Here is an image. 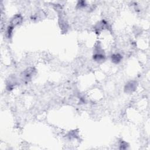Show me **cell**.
Instances as JSON below:
<instances>
[{
    "instance_id": "obj_1",
    "label": "cell",
    "mask_w": 150,
    "mask_h": 150,
    "mask_svg": "<svg viewBox=\"0 0 150 150\" xmlns=\"http://www.w3.org/2000/svg\"><path fill=\"white\" fill-rule=\"evenodd\" d=\"M93 59L96 62L98 63H101L103 62L105 59V55L104 54V50L102 49L101 46L99 43H98L94 47Z\"/></svg>"
},
{
    "instance_id": "obj_2",
    "label": "cell",
    "mask_w": 150,
    "mask_h": 150,
    "mask_svg": "<svg viewBox=\"0 0 150 150\" xmlns=\"http://www.w3.org/2000/svg\"><path fill=\"white\" fill-rule=\"evenodd\" d=\"M36 70L33 67H29L25 69L21 74V79L24 82H29L35 74Z\"/></svg>"
},
{
    "instance_id": "obj_3",
    "label": "cell",
    "mask_w": 150,
    "mask_h": 150,
    "mask_svg": "<svg viewBox=\"0 0 150 150\" xmlns=\"http://www.w3.org/2000/svg\"><path fill=\"white\" fill-rule=\"evenodd\" d=\"M137 87V82L135 80L128 81L124 86V91L126 93L131 94L135 91Z\"/></svg>"
},
{
    "instance_id": "obj_4",
    "label": "cell",
    "mask_w": 150,
    "mask_h": 150,
    "mask_svg": "<svg viewBox=\"0 0 150 150\" xmlns=\"http://www.w3.org/2000/svg\"><path fill=\"white\" fill-rule=\"evenodd\" d=\"M22 21H23L22 16L19 14H16L15 16H13V18L11 19L9 25L12 26L13 28H14L16 26L21 24L22 23Z\"/></svg>"
},
{
    "instance_id": "obj_5",
    "label": "cell",
    "mask_w": 150,
    "mask_h": 150,
    "mask_svg": "<svg viewBox=\"0 0 150 150\" xmlns=\"http://www.w3.org/2000/svg\"><path fill=\"white\" fill-rule=\"evenodd\" d=\"M108 27V25L106 21H101L99 22L95 26V29L97 32H100V31L103 30V29L107 28Z\"/></svg>"
},
{
    "instance_id": "obj_6",
    "label": "cell",
    "mask_w": 150,
    "mask_h": 150,
    "mask_svg": "<svg viewBox=\"0 0 150 150\" xmlns=\"http://www.w3.org/2000/svg\"><path fill=\"white\" fill-rule=\"evenodd\" d=\"M111 59L112 63L115 64H118L122 60V56L120 53H114L111 55Z\"/></svg>"
},
{
    "instance_id": "obj_7",
    "label": "cell",
    "mask_w": 150,
    "mask_h": 150,
    "mask_svg": "<svg viewBox=\"0 0 150 150\" xmlns=\"http://www.w3.org/2000/svg\"><path fill=\"white\" fill-rule=\"evenodd\" d=\"M16 84V79L15 77L9 78V80H8V82L6 84L7 90H12Z\"/></svg>"
},
{
    "instance_id": "obj_8",
    "label": "cell",
    "mask_w": 150,
    "mask_h": 150,
    "mask_svg": "<svg viewBox=\"0 0 150 150\" xmlns=\"http://www.w3.org/2000/svg\"><path fill=\"white\" fill-rule=\"evenodd\" d=\"M127 143L125 141H121L120 144V149H125L127 148L128 146Z\"/></svg>"
}]
</instances>
